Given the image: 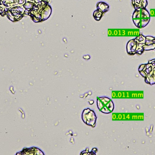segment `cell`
Segmentation results:
<instances>
[{"mask_svg": "<svg viewBox=\"0 0 155 155\" xmlns=\"http://www.w3.org/2000/svg\"><path fill=\"white\" fill-rule=\"evenodd\" d=\"M133 20L137 27L143 28L150 22V13L146 8L135 9L133 14Z\"/></svg>", "mask_w": 155, "mask_h": 155, "instance_id": "cell-1", "label": "cell"}, {"mask_svg": "<svg viewBox=\"0 0 155 155\" xmlns=\"http://www.w3.org/2000/svg\"><path fill=\"white\" fill-rule=\"evenodd\" d=\"M97 105L98 110L104 113H110L114 109V103L112 100L106 96L97 97Z\"/></svg>", "mask_w": 155, "mask_h": 155, "instance_id": "cell-2", "label": "cell"}, {"mask_svg": "<svg viewBox=\"0 0 155 155\" xmlns=\"http://www.w3.org/2000/svg\"><path fill=\"white\" fill-rule=\"evenodd\" d=\"M82 119L83 122L87 125L94 127L96 123V115L93 110L87 108L83 111Z\"/></svg>", "mask_w": 155, "mask_h": 155, "instance_id": "cell-3", "label": "cell"}, {"mask_svg": "<svg viewBox=\"0 0 155 155\" xmlns=\"http://www.w3.org/2000/svg\"><path fill=\"white\" fill-rule=\"evenodd\" d=\"M132 4L135 9L146 8L147 5V0H132Z\"/></svg>", "mask_w": 155, "mask_h": 155, "instance_id": "cell-4", "label": "cell"}, {"mask_svg": "<svg viewBox=\"0 0 155 155\" xmlns=\"http://www.w3.org/2000/svg\"><path fill=\"white\" fill-rule=\"evenodd\" d=\"M22 152L25 153L22 154H33V152L35 154H44L41 150L36 147H31L30 148L24 149Z\"/></svg>", "mask_w": 155, "mask_h": 155, "instance_id": "cell-5", "label": "cell"}, {"mask_svg": "<svg viewBox=\"0 0 155 155\" xmlns=\"http://www.w3.org/2000/svg\"><path fill=\"white\" fill-rule=\"evenodd\" d=\"M97 5H99V6H97V10L101 11L103 12H106L107 11H108V8H109V6L107 5V4L105 3H98Z\"/></svg>", "mask_w": 155, "mask_h": 155, "instance_id": "cell-6", "label": "cell"}, {"mask_svg": "<svg viewBox=\"0 0 155 155\" xmlns=\"http://www.w3.org/2000/svg\"><path fill=\"white\" fill-rule=\"evenodd\" d=\"M102 13H103V12L98 10H97V11H95L94 14V17L95 19L96 20H97V21L100 20V18H101L102 16L99 15H102Z\"/></svg>", "mask_w": 155, "mask_h": 155, "instance_id": "cell-7", "label": "cell"}]
</instances>
